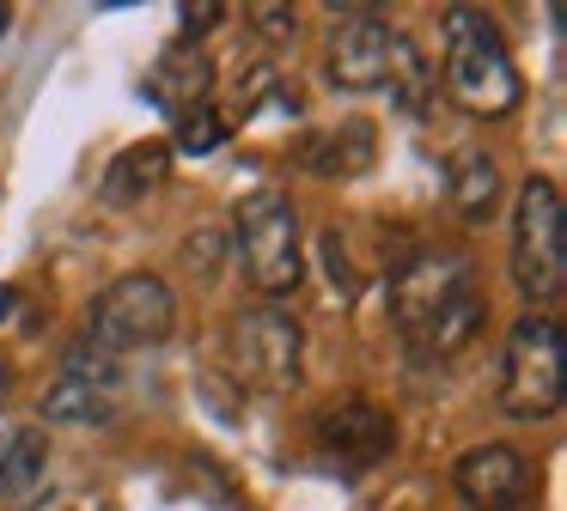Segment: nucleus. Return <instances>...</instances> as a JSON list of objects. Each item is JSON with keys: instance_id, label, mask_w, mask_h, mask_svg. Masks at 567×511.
<instances>
[{"instance_id": "4be33fe9", "label": "nucleus", "mask_w": 567, "mask_h": 511, "mask_svg": "<svg viewBox=\"0 0 567 511\" xmlns=\"http://www.w3.org/2000/svg\"><path fill=\"white\" fill-rule=\"evenodd\" d=\"M13 311H19V286H0V323H7Z\"/></svg>"}, {"instance_id": "39448f33", "label": "nucleus", "mask_w": 567, "mask_h": 511, "mask_svg": "<svg viewBox=\"0 0 567 511\" xmlns=\"http://www.w3.org/2000/svg\"><path fill=\"white\" fill-rule=\"evenodd\" d=\"M501 414L506 420H555L561 414V323L525 311L501 353Z\"/></svg>"}, {"instance_id": "ddd939ff", "label": "nucleus", "mask_w": 567, "mask_h": 511, "mask_svg": "<svg viewBox=\"0 0 567 511\" xmlns=\"http://www.w3.org/2000/svg\"><path fill=\"white\" fill-rule=\"evenodd\" d=\"M165 177H172V146H165V140H135V146H123V153L104 165L99 195L111 207H141Z\"/></svg>"}, {"instance_id": "6ab92c4d", "label": "nucleus", "mask_w": 567, "mask_h": 511, "mask_svg": "<svg viewBox=\"0 0 567 511\" xmlns=\"http://www.w3.org/2000/svg\"><path fill=\"white\" fill-rule=\"evenodd\" d=\"M214 262H220V238H214V231H202V238L184 243V268H189V274L214 280Z\"/></svg>"}, {"instance_id": "20e7f679", "label": "nucleus", "mask_w": 567, "mask_h": 511, "mask_svg": "<svg viewBox=\"0 0 567 511\" xmlns=\"http://www.w3.org/2000/svg\"><path fill=\"white\" fill-rule=\"evenodd\" d=\"M233 243H238V268H245L250 292H262V299L299 292V280H306V238H299V213L287 189L245 195L233 213Z\"/></svg>"}, {"instance_id": "412c9836", "label": "nucleus", "mask_w": 567, "mask_h": 511, "mask_svg": "<svg viewBox=\"0 0 567 511\" xmlns=\"http://www.w3.org/2000/svg\"><path fill=\"white\" fill-rule=\"evenodd\" d=\"M177 19H184V36H208L214 24L226 19V7H220V0H202V7L189 0V7H177Z\"/></svg>"}, {"instance_id": "423d86ee", "label": "nucleus", "mask_w": 567, "mask_h": 511, "mask_svg": "<svg viewBox=\"0 0 567 511\" xmlns=\"http://www.w3.org/2000/svg\"><path fill=\"white\" fill-rule=\"evenodd\" d=\"M177 328V292L159 274H123L92 299V335L104 353L123 347H159Z\"/></svg>"}, {"instance_id": "a211bd4d", "label": "nucleus", "mask_w": 567, "mask_h": 511, "mask_svg": "<svg viewBox=\"0 0 567 511\" xmlns=\"http://www.w3.org/2000/svg\"><path fill=\"white\" fill-rule=\"evenodd\" d=\"M245 19L257 24L269 43H287V36L299 31V12H293V7H275V0H262V7H245Z\"/></svg>"}, {"instance_id": "9b49d317", "label": "nucleus", "mask_w": 567, "mask_h": 511, "mask_svg": "<svg viewBox=\"0 0 567 511\" xmlns=\"http://www.w3.org/2000/svg\"><path fill=\"white\" fill-rule=\"evenodd\" d=\"M299 165L311 177H360V170L379 165V134H372L367 116H348L336 128H311L299 140Z\"/></svg>"}, {"instance_id": "f8f14e48", "label": "nucleus", "mask_w": 567, "mask_h": 511, "mask_svg": "<svg viewBox=\"0 0 567 511\" xmlns=\"http://www.w3.org/2000/svg\"><path fill=\"white\" fill-rule=\"evenodd\" d=\"M208 92H214V61L202 55V49H189V43H172L147 73V97L159 109H172V116L208 104Z\"/></svg>"}, {"instance_id": "1a4fd4ad", "label": "nucleus", "mask_w": 567, "mask_h": 511, "mask_svg": "<svg viewBox=\"0 0 567 511\" xmlns=\"http://www.w3.org/2000/svg\"><path fill=\"white\" fill-rule=\"evenodd\" d=\"M311 438H318L323 457L348 462V469H372V462H384V457L396 450V420L379 408V401L348 396V401H330V408H318V420H311Z\"/></svg>"}, {"instance_id": "5701e85b", "label": "nucleus", "mask_w": 567, "mask_h": 511, "mask_svg": "<svg viewBox=\"0 0 567 511\" xmlns=\"http://www.w3.org/2000/svg\"><path fill=\"white\" fill-rule=\"evenodd\" d=\"M7 389H13V365L0 359V401H7Z\"/></svg>"}, {"instance_id": "6e6552de", "label": "nucleus", "mask_w": 567, "mask_h": 511, "mask_svg": "<svg viewBox=\"0 0 567 511\" xmlns=\"http://www.w3.org/2000/svg\"><path fill=\"white\" fill-rule=\"evenodd\" d=\"M396 49H403V36H396L372 7H360L330 31L323 67H330V80L342 85V92H379V85H391V73H396Z\"/></svg>"}, {"instance_id": "2eb2a0df", "label": "nucleus", "mask_w": 567, "mask_h": 511, "mask_svg": "<svg viewBox=\"0 0 567 511\" xmlns=\"http://www.w3.org/2000/svg\"><path fill=\"white\" fill-rule=\"evenodd\" d=\"M116 414L111 384H86V377H55L43 389V420H74V426H104Z\"/></svg>"}, {"instance_id": "f03ea898", "label": "nucleus", "mask_w": 567, "mask_h": 511, "mask_svg": "<svg viewBox=\"0 0 567 511\" xmlns=\"http://www.w3.org/2000/svg\"><path fill=\"white\" fill-rule=\"evenodd\" d=\"M445 85L470 116L494 122L506 109H518L525 85H518L513 49H506L501 24L482 7H452L445 12Z\"/></svg>"}, {"instance_id": "b1692460", "label": "nucleus", "mask_w": 567, "mask_h": 511, "mask_svg": "<svg viewBox=\"0 0 567 511\" xmlns=\"http://www.w3.org/2000/svg\"><path fill=\"white\" fill-rule=\"evenodd\" d=\"M7 24H13V12H7V7H0V36H7Z\"/></svg>"}, {"instance_id": "0eeeda50", "label": "nucleus", "mask_w": 567, "mask_h": 511, "mask_svg": "<svg viewBox=\"0 0 567 511\" xmlns=\"http://www.w3.org/2000/svg\"><path fill=\"white\" fill-rule=\"evenodd\" d=\"M226 347H233V372L257 389H293L306 372V328L293 311H275V304L238 311L226 328Z\"/></svg>"}, {"instance_id": "f257e3e1", "label": "nucleus", "mask_w": 567, "mask_h": 511, "mask_svg": "<svg viewBox=\"0 0 567 511\" xmlns=\"http://www.w3.org/2000/svg\"><path fill=\"white\" fill-rule=\"evenodd\" d=\"M391 323L415 359L440 365L464 353L482 328V286L464 250H421L391 280Z\"/></svg>"}, {"instance_id": "aec40b11", "label": "nucleus", "mask_w": 567, "mask_h": 511, "mask_svg": "<svg viewBox=\"0 0 567 511\" xmlns=\"http://www.w3.org/2000/svg\"><path fill=\"white\" fill-rule=\"evenodd\" d=\"M323 262H330V280L342 292H354V262H348V243H342V231H323Z\"/></svg>"}, {"instance_id": "9d476101", "label": "nucleus", "mask_w": 567, "mask_h": 511, "mask_svg": "<svg viewBox=\"0 0 567 511\" xmlns=\"http://www.w3.org/2000/svg\"><path fill=\"white\" fill-rule=\"evenodd\" d=\"M457 493H464L470 511H525L530 487H537V469H530V457L518 445H476L457 457L452 469Z\"/></svg>"}, {"instance_id": "dca6fc26", "label": "nucleus", "mask_w": 567, "mask_h": 511, "mask_svg": "<svg viewBox=\"0 0 567 511\" xmlns=\"http://www.w3.org/2000/svg\"><path fill=\"white\" fill-rule=\"evenodd\" d=\"M43 469H50V432L43 426H19L7 438V450H0V499L31 493L43 481Z\"/></svg>"}, {"instance_id": "f3484780", "label": "nucleus", "mask_w": 567, "mask_h": 511, "mask_svg": "<svg viewBox=\"0 0 567 511\" xmlns=\"http://www.w3.org/2000/svg\"><path fill=\"white\" fill-rule=\"evenodd\" d=\"M220 140H226V122L214 104H196V109L177 116V146H184V153H214Z\"/></svg>"}, {"instance_id": "7ed1b4c3", "label": "nucleus", "mask_w": 567, "mask_h": 511, "mask_svg": "<svg viewBox=\"0 0 567 511\" xmlns=\"http://www.w3.org/2000/svg\"><path fill=\"white\" fill-rule=\"evenodd\" d=\"M513 280L530 311L549 316L567 292V207L555 177H525L513 201Z\"/></svg>"}, {"instance_id": "4468645a", "label": "nucleus", "mask_w": 567, "mask_h": 511, "mask_svg": "<svg viewBox=\"0 0 567 511\" xmlns=\"http://www.w3.org/2000/svg\"><path fill=\"white\" fill-rule=\"evenodd\" d=\"M445 189H452V207H457V219H464V226H488L494 207H501V165H494L482 146H464V153L452 158Z\"/></svg>"}]
</instances>
